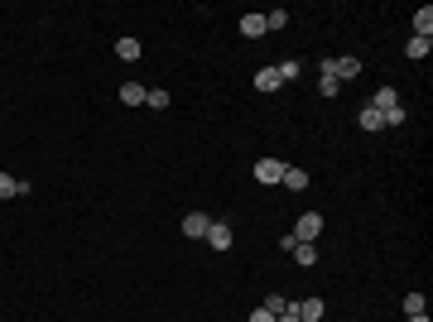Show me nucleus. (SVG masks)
<instances>
[{
  "mask_svg": "<svg viewBox=\"0 0 433 322\" xmlns=\"http://www.w3.org/2000/svg\"><path fill=\"white\" fill-rule=\"evenodd\" d=\"M284 159H260L255 164V183H265V188H275V183H284Z\"/></svg>",
  "mask_w": 433,
  "mask_h": 322,
  "instance_id": "nucleus-3",
  "label": "nucleus"
},
{
  "mask_svg": "<svg viewBox=\"0 0 433 322\" xmlns=\"http://www.w3.org/2000/svg\"><path fill=\"white\" fill-rule=\"evenodd\" d=\"M409 322H429V313H419V318H409Z\"/></svg>",
  "mask_w": 433,
  "mask_h": 322,
  "instance_id": "nucleus-25",
  "label": "nucleus"
},
{
  "mask_svg": "<svg viewBox=\"0 0 433 322\" xmlns=\"http://www.w3.org/2000/svg\"><path fill=\"white\" fill-rule=\"evenodd\" d=\"M241 34L246 39H260L265 34V15H241Z\"/></svg>",
  "mask_w": 433,
  "mask_h": 322,
  "instance_id": "nucleus-9",
  "label": "nucleus"
},
{
  "mask_svg": "<svg viewBox=\"0 0 433 322\" xmlns=\"http://www.w3.org/2000/svg\"><path fill=\"white\" fill-rule=\"evenodd\" d=\"M318 92H323V97H342V82H332V77H323V82H318Z\"/></svg>",
  "mask_w": 433,
  "mask_h": 322,
  "instance_id": "nucleus-23",
  "label": "nucleus"
},
{
  "mask_svg": "<svg viewBox=\"0 0 433 322\" xmlns=\"http://www.w3.org/2000/svg\"><path fill=\"white\" fill-rule=\"evenodd\" d=\"M208 226H212V216H203V212H188V216H183V236H188V240H203V236H208Z\"/></svg>",
  "mask_w": 433,
  "mask_h": 322,
  "instance_id": "nucleus-4",
  "label": "nucleus"
},
{
  "mask_svg": "<svg viewBox=\"0 0 433 322\" xmlns=\"http://www.w3.org/2000/svg\"><path fill=\"white\" fill-rule=\"evenodd\" d=\"M356 120H361V130H385V120H380V111H376V106H361Z\"/></svg>",
  "mask_w": 433,
  "mask_h": 322,
  "instance_id": "nucleus-15",
  "label": "nucleus"
},
{
  "mask_svg": "<svg viewBox=\"0 0 433 322\" xmlns=\"http://www.w3.org/2000/svg\"><path fill=\"white\" fill-rule=\"evenodd\" d=\"M284 24H289V10H270L265 15V29H284Z\"/></svg>",
  "mask_w": 433,
  "mask_h": 322,
  "instance_id": "nucleus-19",
  "label": "nucleus"
},
{
  "mask_svg": "<svg viewBox=\"0 0 433 322\" xmlns=\"http://www.w3.org/2000/svg\"><path fill=\"white\" fill-rule=\"evenodd\" d=\"M24 193H29V183H24V178H15V173H5V169H0V198H24Z\"/></svg>",
  "mask_w": 433,
  "mask_h": 322,
  "instance_id": "nucleus-6",
  "label": "nucleus"
},
{
  "mask_svg": "<svg viewBox=\"0 0 433 322\" xmlns=\"http://www.w3.org/2000/svg\"><path fill=\"white\" fill-rule=\"evenodd\" d=\"M323 77H332V82H351V77H361V58H323Z\"/></svg>",
  "mask_w": 433,
  "mask_h": 322,
  "instance_id": "nucleus-1",
  "label": "nucleus"
},
{
  "mask_svg": "<svg viewBox=\"0 0 433 322\" xmlns=\"http://www.w3.org/2000/svg\"><path fill=\"white\" fill-rule=\"evenodd\" d=\"M145 106L164 111V106H169V92H159V87H154V92H145Z\"/></svg>",
  "mask_w": 433,
  "mask_h": 322,
  "instance_id": "nucleus-21",
  "label": "nucleus"
},
{
  "mask_svg": "<svg viewBox=\"0 0 433 322\" xmlns=\"http://www.w3.org/2000/svg\"><path fill=\"white\" fill-rule=\"evenodd\" d=\"M284 188H289V193H304V188H308V173H304V169H284Z\"/></svg>",
  "mask_w": 433,
  "mask_h": 322,
  "instance_id": "nucleus-14",
  "label": "nucleus"
},
{
  "mask_svg": "<svg viewBox=\"0 0 433 322\" xmlns=\"http://www.w3.org/2000/svg\"><path fill=\"white\" fill-rule=\"evenodd\" d=\"M255 87H260V92H279V73H275V68H260V73H255Z\"/></svg>",
  "mask_w": 433,
  "mask_h": 322,
  "instance_id": "nucleus-13",
  "label": "nucleus"
},
{
  "mask_svg": "<svg viewBox=\"0 0 433 322\" xmlns=\"http://www.w3.org/2000/svg\"><path fill=\"white\" fill-rule=\"evenodd\" d=\"M405 313H409V318H419V313H429V308H424V294H405Z\"/></svg>",
  "mask_w": 433,
  "mask_h": 322,
  "instance_id": "nucleus-18",
  "label": "nucleus"
},
{
  "mask_svg": "<svg viewBox=\"0 0 433 322\" xmlns=\"http://www.w3.org/2000/svg\"><path fill=\"white\" fill-rule=\"evenodd\" d=\"M409 58H429L433 53V39H409V48H405Z\"/></svg>",
  "mask_w": 433,
  "mask_h": 322,
  "instance_id": "nucleus-17",
  "label": "nucleus"
},
{
  "mask_svg": "<svg viewBox=\"0 0 433 322\" xmlns=\"http://www.w3.org/2000/svg\"><path fill=\"white\" fill-rule=\"evenodd\" d=\"M279 322H304V318H299V313H294V308H289V313H279Z\"/></svg>",
  "mask_w": 433,
  "mask_h": 322,
  "instance_id": "nucleus-24",
  "label": "nucleus"
},
{
  "mask_svg": "<svg viewBox=\"0 0 433 322\" xmlns=\"http://www.w3.org/2000/svg\"><path fill=\"white\" fill-rule=\"evenodd\" d=\"M203 240H208V245H212V250H231V226H226V221H212V226H208V236H203Z\"/></svg>",
  "mask_w": 433,
  "mask_h": 322,
  "instance_id": "nucleus-5",
  "label": "nucleus"
},
{
  "mask_svg": "<svg viewBox=\"0 0 433 322\" xmlns=\"http://www.w3.org/2000/svg\"><path fill=\"white\" fill-rule=\"evenodd\" d=\"M433 34V10L424 5V10H414V39H429Z\"/></svg>",
  "mask_w": 433,
  "mask_h": 322,
  "instance_id": "nucleus-8",
  "label": "nucleus"
},
{
  "mask_svg": "<svg viewBox=\"0 0 433 322\" xmlns=\"http://www.w3.org/2000/svg\"><path fill=\"white\" fill-rule=\"evenodd\" d=\"M289 236H294V240H304V245H313V240L323 236V216H318V212H304V216H299V226H294Z\"/></svg>",
  "mask_w": 433,
  "mask_h": 322,
  "instance_id": "nucleus-2",
  "label": "nucleus"
},
{
  "mask_svg": "<svg viewBox=\"0 0 433 322\" xmlns=\"http://www.w3.org/2000/svg\"><path fill=\"white\" fill-rule=\"evenodd\" d=\"M116 58L120 63H135L140 58V39H116Z\"/></svg>",
  "mask_w": 433,
  "mask_h": 322,
  "instance_id": "nucleus-10",
  "label": "nucleus"
},
{
  "mask_svg": "<svg viewBox=\"0 0 433 322\" xmlns=\"http://www.w3.org/2000/svg\"><path fill=\"white\" fill-rule=\"evenodd\" d=\"M405 115H409V111H405V106H390V111H385V115H380V120H385V125H405Z\"/></svg>",
  "mask_w": 433,
  "mask_h": 322,
  "instance_id": "nucleus-22",
  "label": "nucleus"
},
{
  "mask_svg": "<svg viewBox=\"0 0 433 322\" xmlns=\"http://www.w3.org/2000/svg\"><path fill=\"white\" fill-rule=\"evenodd\" d=\"M294 313H299L304 322H318L327 313V303H323V299H304V303H294Z\"/></svg>",
  "mask_w": 433,
  "mask_h": 322,
  "instance_id": "nucleus-7",
  "label": "nucleus"
},
{
  "mask_svg": "<svg viewBox=\"0 0 433 322\" xmlns=\"http://www.w3.org/2000/svg\"><path fill=\"white\" fill-rule=\"evenodd\" d=\"M371 106H376V111H380V115H385V111H390V106H400V92H395V87H380Z\"/></svg>",
  "mask_w": 433,
  "mask_h": 322,
  "instance_id": "nucleus-12",
  "label": "nucleus"
},
{
  "mask_svg": "<svg viewBox=\"0 0 433 322\" xmlns=\"http://www.w3.org/2000/svg\"><path fill=\"white\" fill-rule=\"evenodd\" d=\"M294 260H299L304 269H308V265H318V245H304V240H299V245H294Z\"/></svg>",
  "mask_w": 433,
  "mask_h": 322,
  "instance_id": "nucleus-16",
  "label": "nucleus"
},
{
  "mask_svg": "<svg viewBox=\"0 0 433 322\" xmlns=\"http://www.w3.org/2000/svg\"><path fill=\"white\" fill-rule=\"evenodd\" d=\"M275 73H279V82H294V77H299V63H294V58H284Z\"/></svg>",
  "mask_w": 433,
  "mask_h": 322,
  "instance_id": "nucleus-20",
  "label": "nucleus"
},
{
  "mask_svg": "<svg viewBox=\"0 0 433 322\" xmlns=\"http://www.w3.org/2000/svg\"><path fill=\"white\" fill-rule=\"evenodd\" d=\"M145 92H149V87H140V82H125V87H120V102H125V106H145Z\"/></svg>",
  "mask_w": 433,
  "mask_h": 322,
  "instance_id": "nucleus-11",
  "label": "nucleus"
}]
</instances>
